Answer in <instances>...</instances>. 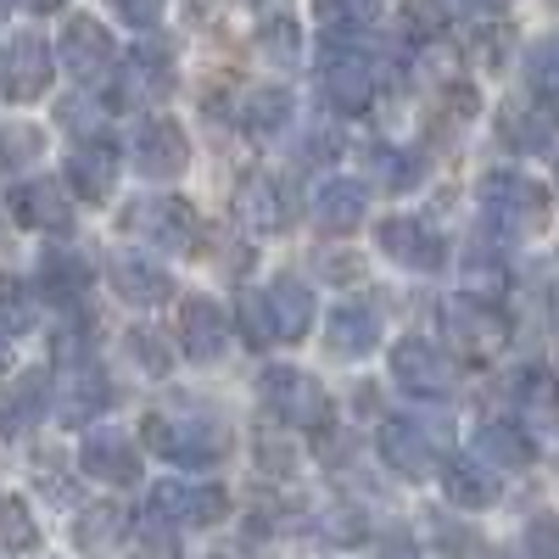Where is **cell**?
<instances>
[{
    "label": "cell",
    "instance_id": "obj_1",
    "mask_svg": "<svg viewBox=\"0 0 559 559\" xmlns=\"http://www.w3.org/2000/svg\"><path fill=\"white\" fill-rule=\"evenodd\" d=\"M140 437H146V448L157 459L179 464V471H207V464H218L224 448H229V426L197 403H174V408L146 414V431Z\"/></svg>",
    "mask_w": 559,
    "mask_h": 559
},
{
    "label": "cell",
    "instance_id": "obj_2",
    "mask_svg": "<svg viewBox=\"0 0 559 559\" xmlns=\"http://www.w3.org/2000/svg\"><path fill=\"white\" fill-rule=\"evenodd\" d=\"M241 313V331L252 347H269V342H302L308 324H313V292L302 280H274L269 292H241L236 302Z\"/></svg>",
    "mask_w": 559,
    "mask_h": 559
},
{
    "label": "cell",
    "instance_id": "obj_3",
    "mask_svg": "<svg viewBox=\"0 0 559 559\" xmlns=\"http://www.w3.org/2000/svg\"><path fill=\"white\" fill-rule=\"evenodd\" d=\"M258 397H263V408L280 419V426H292V431H319L324 419H331V397H324V386L313 376H302V369H292V364L263 369Z\"/></svg>",
    "mask_w": 559,
    "mask_h": 559
},
{
    "label": "cell",
    "instance_id": "obj_4",
    "mask_svg": "<svg viewBox=\"0 0 559 559\" xmlns=\"http://www.w3.org/2000/svg\"><path fill=\"white\" fill-rule=\"evenodd\" d=\"M442 336H448V353H453V358L481 364V358H492V353L509 342V319H503L492 302L459 292L453 302H442Z\"/></svg>",
    "mask_w": 559,
    "mask_h": 559
},
{
    "label": "cell",
    "instance_id": "obj_5",
    "mask_svg": "<svg viewBox=\"0 0 559 559\" xmlns=\"http://www.w3.org/2000/svg\"><path fill=\"white\" fill-rule=\"evenodd\" d=\"M224 487H207V481H163L152 487V509L146 515H157L163 526L174 532H202V526H218L224 521Z\"/></svg>",
    "mask_w": 559,
    "mask_h": 559
},
{
    "label": "cell",
    "instance_id": "obj_6",
    "mask_svg": "<svg viewBox=\"0 0 559 559\" xmlns=\"http://www.w3.org/2000/svg\"><path fill=\"white\" fill-rule=\"evenodd\" d=\"M123 229L163 252H185V247H197V207L179 197H146L123 213Z\"/></svg>",
    "mask_w": 559,
    "mask_h": 559
},
{
    "label": "cell",
    "instance_id": "obj_7",
    "mask_svg": "<svg viewBox=\"0 0 559 559\" xmlns=\"http://www.w3.org/2000/svg\"><path fill=\"white\" fill-rule=\"evenodd\" d=\"M319 84L336 112H364L376 102V62H369V51H353V45H331L319 62Z\"/></svg>",
    "mask_w": 559,
    "mask_h": 559
},
{
    "label": "cell",
    "instance_id": "obj_8",
    "mask_svg": "<svg viewBox=\"0 0 559 559\" xmlns=\"http://www.w3.org/2000/svg\"><path fill=\"white\" fill-rule=\"evenodd\" d=\"M481 207L503 229H532V224H543L548 197H543V185H532L526 174H487L481 179Z\"/></svg>",
    "mask_w": 559,
    "mask_h": 559
},
{
    "label": "cell",
    "instance_id": "obj_9",
    "mask_svg": "<svg viewBox=\"0 0 559 559\" xmlns=\"http://www.w3.org/2000/svg\"><path fill=\"white\" fill-rule=\"evenodd\" d=\"M107 403H112V386H107V376L90 358H73L62 376H57L51 408H57L62 426H90V419H96Z\"/></svg>",
    "mask_w": 559,
    "mask_h": 559
},
{
    "label": "cell",
    "instance_id": "obj_10",
    "mask_svg": "<svg viewBox=\"0 0 559 559\" xmlns=\"http://www.w3.org/2000/svg\"><path fill=\"white\" fill-rule=\"evenodd\" d=\"M57 51H62V68H68L79 84L107 79V73H112V62H118V45H112V34H107L96 17H68Z\"/></svg>",
    "mask_w": 559,
    "mask_h": 559
},
{
    "label": "cell",
    "instance_id": "obj_11",
    "mask_svg": "<svg viewBox=\"0 0 559 559\" xmlns=\"http://www.w3.org/2000/svg\"><path fill=\"white\" fill-rule=\"evenodd\" d=\"M134 168L146 174V179H179L185 163H191V152H185V134L174 118H146V123H134Z\"/></svg>",
    "mask_w": 559,
    "mask_h": 559
},
{
    "label": "cell",
    "instance_id": "obj_12",
    "mask_svg": "<svg viewBox=\"0 0 559 559\" xmlns=\"http://www.w3.org/2000/svg\"><path fill=\"white\" fill-rule=\"evenodd\" d=\"M381 459L403 481H426L437 471V437L426 431V419H386L381 426Z\"/></svg>",
    "mask_w": 559,
    "mask_h": 559
},
{
    "label": "cell",
    "instance_id": "obj_13",
    "mask_svg": "<svg viewBox=\"0 0 559 559\" xmlns=\"http://www.w3.org/2000/svg\"><path fill=\"white\" fill-rule=\"evenodd\" d=\"M0 90L7 102H39L51 90V51H45L39 34H17L7 45V62H0Z\"/></svg>",
    "mask_w": 559,
    "mask_h": 559
},
{
    "label": "cell",
    "instance_id": "obj_14",
    "mask_svg": "<svg viewBox=\"0 0 559 559\" xmlns=\"http://www.w3.org/2000/svg\"><path fill=\"white\" fill-rule=\"evenodd\" d=\"M12 218L23 229H45V236H68L73 229V202L57 179H28V185H12Z\"/></svg>",
    "mask_w": 559,
    "mask_h": 559
},
{
    "label": "cell",
    "instance_id": "obj_15",
    "mask_svg": "<svg viewBox=\"0 0 559 559\" xmlns=\"http://www.w3.org/2000/svg\"><path fill=\"white\" fill-rule=\"evenodd\" d=\"M392 381L403 386V392H414V397H448V386H453V364L431 347V342H397L392 347Z\"/></svg>",
    "mask_w": 559,
    "mask_h": 559
},
{
    "label": "cell",
    "instance_id": "obj_16",
    "mask_svg": "<svg viewBox=\"0 0 559 559\" xmlns=\"http://www.w3.org/2000/svg\"><path fill=\"white\" fill-rule=\"evenodd\" d=\"M79 471H84L90 481L129 487V481L140 476V453H134V442H129L123 431L102 426V431H90V437H84V448H79Z\"/></svg>",
    "mask_w": 559,
    "mask_h": 559
},
{
    "label": "cell",
    "instance_id": "obj_17",
    "mask_svg": "<svg viewBox=\"0 0 559 559\" xmlns=\"http://www.w3.org/2000/svg\"><path fill=\"white\" fill-rule=\"evenodd\" d=\"M236 218L252 229V236H280L292 224V197L286 185L269 179V174H247L241 191H236Z\"/></svg>",
    "mask_w": 559,
    "mask_h": 559
},
{
    "label": "cell",
    "instance_id": "obj_18",
    "mask_svg": "<svg viewBox=\"0 0 559 559\" xmlns=\"http://www.w3.org/2000/svg\"><path fill=\"white\" fill-rule=\"evenodd\" d=\"M229 342V319L213 297H185L179 302V353L197 358V364H213Z\"/></svg>",
    "mask_w": 559,
    "mask_h": 559
},
{
    "label": "cell",
    "instance_id": "obj_19",
    "mask_svg": "<svg viewBox=\"0 0 559 559\" xmlns=\"http://www.w3.org/2000/svg\"><path fill=\"white\" fill-rule=\"evenodd\" d=\"M107 274H112V292H118L129 308H157V302H168V292H174L168 269L152 263V258H140V252H112Z\"/></svg>",
    "mask_w": 559,
    "mask_h": 559
},
{
    "label": "cell",
    "instance_id": "obj_20",
    "mask_svg": "<svg viewBox=\"0 0 559 559\" xmlns=\"http://www.w3.org/2000/svg\"><path fill=\"white\" fill-rule=\"evenodd\" d=\"M381 252L392 258V263H403V269H419V274H431V269H442V241H437V229H426L419 218H386L381 224Z\"/></svg>",
    "mask_w": 559,
    "mask_h": 559
},
{
    "label": "cell",
    "instance_id": "obj_21",
    "mask_svg": "<svg viewBox=\"0 0 559 559\" xmlns=\"http://www.w3.org/2000/svg\"><path fill=\"white\" fill-rule=\"evenodd\" d=\"M62 174H68V185L79 197H90V202H102L107 191H112V179H118V152L107 146V140H79V146L68 152V163H62Z\"/></svg>",
    "mask_w": 559,
    "mask_h": 559
},
{
    "label": "cell",
    "instance_id": "obj_22",
    "mask_svg": "<svg viewBox=\"0 0 559 559\" xmlns=\"http://www.w3.org/2000/svg\"><path fill=\"white\" fill-rule=\"evenodd\" d=\"M442 492L453 509H492L498 498V471L492 464H481L476 453H459L442 464Z\"/></svg>",
    "mask_w": 559,
    "mask_h": 559
},
{
    "label": "cell",
    "instance_id": "obj_23",
    "mask_svg": "<svg viewBox=\"0 0 559 559\" xmlns=\"http://www.w3.org/2000/svg\"><path fill=\"white\" fill-rule=\"evenodd\" d=\"M324 342H331L336 358H364V353H376V342H381V319L369 308H358V302H342L331 313V324H324Z\"/></svg>",
    "mask_w": 559,
    "mask_h": 559
},
{
    "label": "cell",
    "instance_id": "obj_24",
    "mask_svg": "<svg viewBox=\"0 0 559 559\" xmlns=\"http://www.w3.org/2000/svg\"><path fill=\"white\" fill-rule=\"evenodd\" d=\"M476 459L492 464V471H526L532 464V437L521 426H509V419H487L476 431Z\"/></svg>",
    "mask_w": 559,
    "mask_h": 559
},
{
    "label": "cell",
    "instance_id": "obj_25",
    "mask_svg": "<svg viewBox=\"0 0 559 559\" xmlns=\"http://www.w3.org/2000/svg\"><path fill=\"white\" fill-rule=\"evenodd\" d=\"M313 218L331 229V236H347V229H358V218H364L358 179H331V185H324L319 202H313Z\"/></svg>",
    "mask_w": 559,
    "mask_h": 559
},
{
    "label": "cell",
    "instance_id": "obj_26",
    "mask_svg": "<svg viewBox=\"0 0 559 559\" xmlns=\"http://www.w3.org/2000/svg\"><path fill=\"white\" fill-rule=\"evenodd\" d=\"M123 537H129V515L112 509V503H96V509H84V515L73 521V543L84 554H112Z\"/></svg>",
    "mask_w": 559,
    "mask_h": 559
},
{
    "label": "cell",
    "instance_id": "obj_27",
    "mask_svg": "<svg viewBox=\"0 0 559 559\" xmlns=\"http://www.w3.org/2000/svg\"><path fill=\"white\" fill-rule=\"evenodd\" d=\"M503 140H509V146H521V152H554L559 146V129L537 107H509L503 112Z\"/></svg>",
    "mask_w": 559,
    "mask_h": 559
},
{
    "label": "cell",
    "instance_id": "obj_28",
    "mask_svg": "<svg viewBox=\"0 0 559 559\" xmlns=\"http://www.w3.org/2000/svg\"><path fill=\"white\" fill-rule=\"evenodd\" d=\"M168 57L157 51V45H146V51H134L129 73H123V102H146V96H163L168 90Z\"/></svg>",
    "mask_w": 559,
    "mask_h": 559
},
{
    "label": "cell",
    "instance_id": "obj_29",
    "mask_svg": "<svg viewBox=\"0 0 559 559\" xmlns=\"http://www.w3.org/2000/svg\"><path fill=\"white\" fill-rule=\"evenodd\" d=\"M0 548L7 554H34L39 548V521L28 515V503L17 492L0 498Z\"/></svg>",
    "mask_w": 559,
    "mask_h": 559
},
{
    "label": "cell",
    "instance_id": "obj_30",
    "mask_svg": "<svg viewBox=\"0 0 559 559\" xmlns=\"http://www.w3.org/2000/svg\"><path fill=\"white\" fill-rule=\"evenodd\" d=\"M286 118H292V96H286V90H252L247 107H241V123L258 140L274 134V129H286Z\"/></svg>",
    "mask_w": 559,
    "mask_h": 559
},
{
    "label": "cell",
    "instance_id": "obj_31",
    "mask_svg": "<svg viewBox=\"0 0 559 559\" xmlns=\"http://www.w3.org/2000/svg\"><path fill=\"white\" fill-rule=\"evenodd\" d=\"M376 17V0H313V23L324 34H353Z\"/></svg>",
    "mask_w": 559,
    "mask_h": 559
},
{
    "label": "cell",
    "instance_id": "obj_32",
    "mask_svg": "<svg viewBox=\"0 0 559 559\" xmlns=\"http://www.w3.org/2000/svg\"><path fill=\"white\" fill-rule=\"evenodd\" d=\"M39 286H45V297L73 302V297L90 286V274H84V263H79V258H45V269H39Z\"/></svg>",
    "mask_w": 559,
    "mask_h": 559
},
{
    "label": "cell",
    "instance_id": "obj_33",
    "mask_svg": "<svg viewBox=\"0 0 559 559\" xmlns=\"http://www.w3.org/2000/svg\"><path fill=\"white\" fill-rule=\"evenodd\" d=\"M34 324V302H28V286L12 274H0V336H17Z\"/></svg>",
    "mask_w": 559,
    "mask_h": 559
},
{
    "label": "cell",
    "instance_id": "obj_34",
    "mask_svg": "<svg viewBox=\"0 0 559 559\" xmlns=\"http://www.w3.org/2000/svg\"><path fill=\"white\" fill-rule=\"evenodd\" d=\"M263 51H269L280 68H297V51H302V28H297L292 17H274V23L263 28Z\"/></svg>",
    "mask_w": 559,
    "mask_h": 559
},
{
    "label": "cell",
    "instance_id": "obj_35",
    "mask_svg": "<svg viewBox=\"0 0 559 559\" xmlns=\"http://www.w3.org/2000/svg\"><path fill=\"white\" fill-rule=\"evenodd\" d=\"M34 157H39V129H23V123L0 129V163L23 168V163H34Z\"/></svg>",
    "mask_w": 559,
    "mask_h": 559
},
{
    "label": "cell",
    "instance_id": "obj_36",
    "mask_svg": "<svg viewBox=\"0 0 559 559\" xmlns=\"http://www.w3.org/2000/svg\"><path fill=\"white\" fill-rule=\"evenodd\" d=\"M521 403H526L537 419H548V414H554V403H559V386H554V376H548V369H532V376H521Z\"/></svg>",
    "mask_w": 559,
    "mask_h": 559
},
{
    "label": "cell",
    "instance_id": "obj_37",
    "mask_svg": "<svg viewBox=\"0 0 559 559\" xmlns=\"http://www.w3.org/2000/svg\"><path fill=\"white\" fill-rule=\"evenodd\" d=\"M129 358H140V369H146V376H168V347L152 336V331H129Z\"/></svg>",
    "mask_w": 559,
    "mask_h": 559
},
{
    "label": "cell",
    "instance_id": "obj_38",
    "mask_svg": "<svg viewBox=\"0 0 559 559\" xmlns=\"http://www.w3.org/2000/svg\"><path fill=\"white\" fill-rule=\"evenodd\" d=\"M526 559H559V515H537L526 526Z\"/></svg>",
    "mask_w": 559,
    "mask_h": 559
},
{
    "label": "cell",
    "instance_id": "obj_39",
    "mask_svg": "<svg viewBox=\"0 0 559 559\" xmlns=\"http://www.w3.org/2000/svg\"><path fill=\"white\" fill-rule=\"evenodd\" d=\"M503 286H509V280H503V269L492 263H471V274H464V297H481V302H498L503 297Z\"/></svg>",
    "mask_w": 559,
    "mask_h": 559
},
{
    "label": "cell",
    "instance_id": "obj_40",
    "mask_svg": "<svg viewBox=\"0 0 559 559\" xmlns=\"http://www.w3.org/2000/svg\"><path fill=\"white\" fill-rule=\"evenodd\" d=\"M107 7H112V12H118L129 28H157L168 0H107Z\"/></svg>",
    "mask_w": 559,
    "mask_h": 559
},
{
    "label": "cell",
    "instance_id": "obj_41",
    "mask_svg": "<svg viewBox=\"0 0 559 559\" xmlns=\"http://www.w3.org/2000/svg\"><path fill=\"white\" fill-rule=\"evenodd\" d=\"M532 84L537 90H559V39H548L543 51L532 57Z\"/></svg>",
    "mask_w": 559,
    "mask_h": 559
},
{
    "label": "cell",
    "instance_id": "obj_42",
    "mask_svg": "<svg viewBox=\"0 0 559 559\" xmlns=\"http://www.w3.org/2000/svg\"><path fill=\"white\" fill-rule=\"evenodd\" d=\"M324 532H331L336 543H358L364 537V521L353 515V509H324V521H319Z\"/></svg>",
    "mask_w": 559,
    "mask_h": 559
},
{
    "label": "cell",
    "instance_id": "obj_43",
    "mask_svg": "<svg viewBox=\"0 0 559 559\" xmlns=\"http://www.w3.org/2000/svg\"><path fill=\"white\" fill-rule=\"evenodd\" d=\"M62 123H68V129L96 123V107H84V102H62Z\"/></svg>",
    "mask_w": 559,
    "mask_h": 559
},
{
    "label": "cell",
    "instance_id": "obj_44",
    "mask_svg": "<svg viewBox=\"0 0 559 559\" xmlns=\"http://www.w3.org/2000/svg\"><path fill=\"white\" fill-rule=\"evenodd\" d=\"M464 7H476V12H503L509 0H464Z\"/></svg>",
    "mask_w": 559,
    "mask_h": 559
},
{
    "label": "cell",
    "instance_id": "obj_45",
    "mask_svg": "<svg viewBox=\"0 0 559 559\" xmlns=\"http://www.w3.org/2000/svg\"><path fill=\"white\" fill-rule=\"evenodd\" d=\"M28 7H34V12H57V7H62V0H28Z\"/></svg>",
    "mask_w": 559,
    "mask_h": 559
},
{
    "label": "cell",
    "instance_id": "obj_46",
    "mask_svg": "<svg viewBox=\"0 0 559 559\" xmlns=\"http://www.w3.org/2000/svg\"><path fill=\"white\" fill-rule=\"evenodd\" d=\"M12 364V347H7V336H0V369H7Z\"/></svg>",
    "mask_w": 559,
    "mask_h": 559
},
{
    "label": "cell",
    "instance_id": "obj_47",
    "mask_svg": "<svg viewBox=\"0 0 559 559\" xmlns=\"http://www.w3.org/2000/svg\"><path fill=\"white\" fill-rule=\"evenodd\" d=\"M12 7H17V0H0V17H7V12H12Z\"/></svg>",
    "mask_w": 559,
    "mask_h": 559
},
{
    "label": "cell",
    "instance_id": "obj_48",
    "mask_svg": "<svg viewBox=\"0 0 559 559\" xmlns=\"http://www.w3.org/2000/svg\"><path fill=\"white\" fill-rule=\"evenodd\" d=\"M554 319H559V292H554Z\"/></svg>",
    "mask_w": 559,
    "mask_h": 559
},
{
    "label": "cell",
    "instance_id": "obj_49",
    "mask_svg": "<svg viewBox=\"0 0 559 559\" xmlns=\"http://www.w3.org/2000/svg\"><path fill=\"white\" fill-rule=\"evenodd\" d=\"M554 7H559V0H554Z\"/></svg>",
    "mask_w": 559,
    "mask_h": 559
},
{
    "label": "cell",
    "instance_id": "obj_50",
    "mask_svg": "<svg viewBox=\"0 0 559 559\" xmlns=\"http://www.w3.org/2000/svg\"><path fill=\"white\" fill-rule=\"evenodd\" d=\"M554 185H559V179H554Z\"/></svg>",
    "mask_w": 559,
    "mask_h": 559
}]
</instances>
